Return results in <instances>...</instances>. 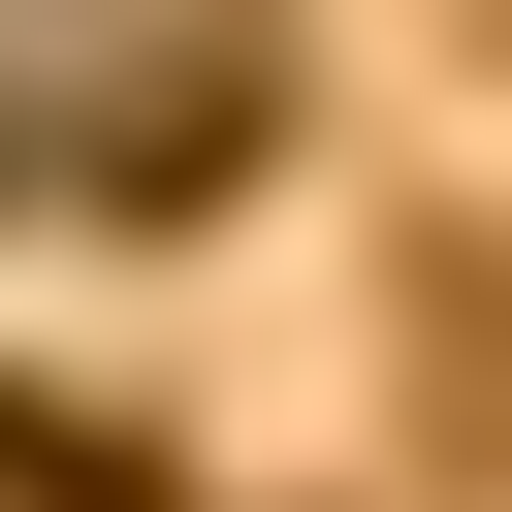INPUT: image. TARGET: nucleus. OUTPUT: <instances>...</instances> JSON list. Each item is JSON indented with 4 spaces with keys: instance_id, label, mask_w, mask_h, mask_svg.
<instances>
[{
    "instance_id": "1",
    "label": "nucleus",
    "mask_w": 512,
    "mask_h": 512,
    "mask_svg": "<svg viewBox=\"0 0 512 512\" xmlns=\"http://www.w3.org/2000/svg\"><path fill=\"white\" fill-rule=\"evenodd\" d=\"M0 512H160V480H128L96 416H0Z\"/></svg>"
}]
</instances>
